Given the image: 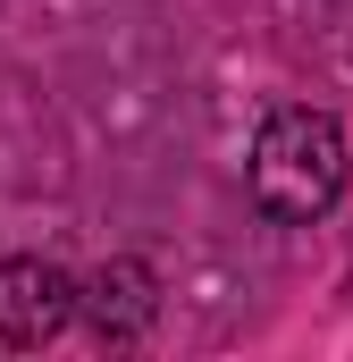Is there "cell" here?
<instances>
[{"instance_id":"6da1fadb","label":"cell","mask_w":353,"mask_h":362,"mask_svg":"<svg viewBox=\"0 0 353 362\" xmlns=\"http://www.w3.org/2000/svg\"><path fill=\"white\" fill-rule=\"evenodd\" d=\"M345 177H353V144H345V127H337V110L286 101V110L261 118L253 160H244V185H253L261 219L311 228V219H328L345 202Z\"/></svg>"},{"instance_id":"7a4b0ae2","label":"cell","mask_w":353,"mask_h":362,"mask_svg":"<svg viewBox=\"0 0 353 362\" xmlns=\"http://www.w3.org/2000/svg\"><path fill=\"white\" fill-rule=\"evenodd\" d=\"M68 320H76V270H59L51 253L0 262V346L8 354H42L51 337H68Z\"/></svg>"},{"instance_id":"3957f363","label":"cell","mask_w":353,"mask_h":362,"mask_svg":"<svg viewBox=\"0 0 353 362\" xmlns=\"http://www.w3.org/2000/svg\"><path fill=\"white\" fill-rule=\"evenodd\" d=\"M76 320L92 329V346H143L160 320V270L135 253H109L92 278H76Z\"/></svg>"}]
</instances>
